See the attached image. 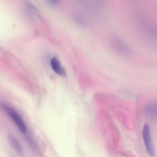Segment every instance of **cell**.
I'll return each instance as SVG.
<instances>
[{
    "label": "cell",
    "instance_id": "3957f363",
    "mask_svg": "<svg viewBox=\"0 0 157 157\" xmlns=\"http://www.w3.org/2000/svg\"><path fill=\"white\" fill-rule=\"evenodd\" d=\"M9 143L11 147L19 155L24 156V152L22 147L17 139L14 136L10 135L8 136Z\"/></svg>",
    "mask_w": 157,
    "mask_h": 157
},
{
    "label": "cell",
    "instance_id": "277c9868",
    "mask_svg": "<svg viewBox=\"0 0 157 157\" xmlns=\"http://www.w3.org/2000/svg\"><path fill=\"white\" fill-rule=\"evenodd\" d=\"M112 42L114 47L119 52L124 54H129L131 53V51L130 49L120 39L115 37L113 39Z\"/></svg>",
    "mask_w": 157,
    "mask_h": 157
},
{
    "label": "cell",
    "instance_id": "7a4b0ae2",
    "mask_svg": "<svg viewBox=\"0 0 157 157\" xmlns=\"http://www.w3.org/2000/svg\"><path fill=\"white\" fill-rule=\"evenodd\" d=\"M142 134L146 150L148 154L151 156L154 155V151L152 143L148 125L145 124L143 129Z\"/></svg>",
    "mask_w": 157,
    "mask_h": 157
},
{
    "label": "cell",
    "instance_id": "5b68a950",
    "mask_svg": "<svg viewBox=\"0 0 157 157\" xmlns=\"http://www.w3.org/2000/svg\"><path fill=\"white\" fill-rule=\"evenodd\" d=\"M51 65L52 69L57 74L62 77L66 76V71L62 66L60 61L56 57H53L52 58Z\"/></svg>",
    "mask_w": 157,
    "mask_h": 157
},
{
    "label": "cell",
    "instance_id": "6da1fadb",
    "mask_svg": "<svg viewBox=\"0 0 157 157\" xmlns=\"http://www.w3.org/2000/svg\"><path fill=\"white\" fill-rule=\"evenodd\" d=\"M1 107L10 116V118L23 133H26L27 129L23 120L17 111L10 106L4 103L1 104Z\"/></svg>",
    "mask_w": 157,
    "mask_h": 157
}]
</instances>
